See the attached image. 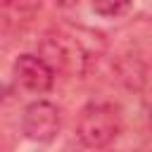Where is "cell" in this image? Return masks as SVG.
Returning a JSON list of instances; mask_svg holds the SVG:
<instances>
[{"label":"cell","instance_id":"obj_1","mask_svg":"<svg viewBox=\"0 0 152 152\" xmlns=\"http://www.w3.org/2000/svg\"><path fill=\"white\" fill-rule=\"evenodd\" d=\"M121 133V116L109 102H88L76 119V135L86 147L100 150L112 145Z\"/></svg>","mask_w":152,"mask_h":152},{"label":"cell","instance_id":"obj_2","mask_svg":"<svg viewBox=\"0 0 152 152\" xmlns=\"http://www.w3.org/2000/svg\"><path fill=\"white\" fill-rule=\"evenodd\" d=\"M50 69L57 74H81L86 69L88 62V52L83 50L81 40L69 36V33H52L45 36V40L40 43V52H38Z\"/></svg>","mask_w":152,"mask_h":152},{"label":"cell","instance_id":"obj_3","mask_svg":"<svg viewBox=\"0 0 152 152\" xmlns=\"http://www.w3.org/2000/svg\"><path fill=\"white\" fill-rule=\"evenodd\" d=\"M59 126H62L59 109L52 102H48V100L31 102L24 109L21 131L33 142H52L57 138V133H59Z\"/></svg>","mask_w":152,"mask_h":152},{"label":"cell","instance_id":"obj_4","mask_svg":"<svg viewBox=\"0 0 152 152\" xmlns=\"http://www.w3.org/2000/svg\"><path fill=\"white\" fill-rule=\"evenodd\" d=\"M12 76L28 93H48L55 86V71L40 55H19L14 59Z\"/></svg>","mask_w":152,"mask_h":152},{"label":"cell","instance_id":"obj_5","mask_svg":"<svg viewBox=\"0 0 152 152\" xmlns=\"http://www.w3.org/2000/svg\"><path fill=\"white\" fill-rule=\"evenodd\" d=\"M90 7L95 14L112 19V17H121L124 12H128L131 0H90Z\"/></svg>","mask_w":152,"mask_h":152},{"label":"cell","instance_id":"obj_6","mask_svg":"<svg viewBox=\"0 0 152 152\" xmlns=\"http://www.w3.org/2000/svg\"><path fill=\"white\" fill-rule=\"evenodd\" d=\"M36 7H40V0H0V10L5 12H19V14H26V12H33Z\"/></svg>","mask_w":152,"mask_h":152},{"label":"cell","instance_id":"obj_7","mask_svg":"<svg viewBox=\"0 0 152 152\" xmlns=\"http://www.w3.org/2000/svg\"><path fill=\"white\" fill-rule=\"evenodd\" d=\"M57 2H62V5H69V2H74V0H57Z\"/></svg>","mask_w":152,"mask_h":152}]
</instances>
